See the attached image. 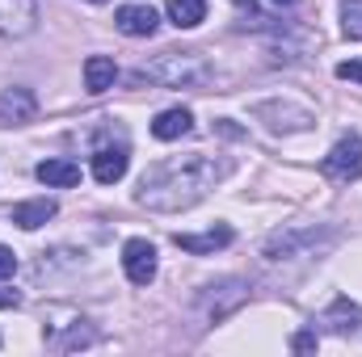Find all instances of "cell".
<instances>
[{"label": "cell", "instance_id": "7", "mask_svg": "<svg viewBox=\"0 0 362 357\" xmlns=\"http://www.w3.org/2000/svg\"><path fill=\"white\" fill-rule=\"evenodd\" d=\"M173 240H177L181 253L206 257V253H215V248H228V244H232V227H228V223H219V227H211V231H177Z\"/></svg>", "mask_w": 362, "mask_h": 357}, {"label": "cell", "instance_id": "12", "mask_svg": "<svg viewBox=\"0 0 362 357\" xmlns=\"http://www.w3.org/2000/svg\"><path fill=\"white\" fill-rule=\"evenodd\" d=\"M47 219H55V202H51V198H30V202L13 206V223H17L21 231H34V227H42Z\"/></svg>", "mask_w": 362, "mask_h": 357}, {"label": "cell", "instance_id": "2", "mask_svg": "<svg viewBox=\"0 0 362 357\" xmlns=\"http://www.w3.org/2000/svg\"><path fill=\"white\" fill-rule=\"evenodd\" d=\"M135 80H148L160 89H198L211 80V63L198 51H160L156 59L135 68Z\"/></svg>", "mask_w": 362, "mask_h": 357}, {"label": "cell", "instance_id": "16", "mask_svg": "<svg viewBox=\"0 0 362 357\" xmlns=\"http://www.w3.org/2000/svg\"><path fill=\"white\" fill-rule=\"evenodd\" d=\"M337 76H341V80H358L362 85V59H346V63H337Z\"/></svg>", "mask_w": 362, "mask_h": 357}, {"label": "cell", "instance_id": "4", "mask_svg": "<svg viewBox=\"0 0 362 357\" xmlns=\"http://www.w3.org/2000/svg\"><path fill=\"white\" fill-rule=\"evenodd\" d=\"M38 30V0H0V38H25Z\"/></svg>", "mask_w": 362, "mask_h": 357}, {"label": "cell", "instance_id": "19", "mask_svg": "<svg viewBox=\"0 0 362 357\" xmlns=\"http://www.w3.org/2000/svg\"><path fill=\"white\" fill-rule=\"evenodd\" d=\"M21 298H17V290H0V307H17Z\"/></svg>", "mask_w": 362, "mask_h": 357}, {"label": "cell", "instance_id": "18", "mask_svg": "<svg viewBox=\"0 0 362 357\" xmlns=\"http://www.w3.org/2000/svg\"><path fill=\"white\" fill-rule=\"evenodd\" d=\"M291 349H295V353H308V349H316V337H312V332H299V337L291 341Z\"/></svg>", "mask_w": 362, "mask_h": 357}, {"label": "cell", "instance_id": "8", "mask_svg": "<svg viewBox=\"0 0 362 357\" xmlns=\"http://www.w3.org/2000/svg\"><path fill=\"white\" fill-rule=\"evenodd\" d=\"M38 114V97L30 89H4L0 92V122L17 126V122H30Z\"/></svg>", "mask_w": 362, "mask_h": 357}, {"label": "cell", "instance_id": "1", "mask_svg": "<svg viewBox=\"0 0 362 357\" xmlns=\"http://www.w3.org/2000/svg\"><path fill=\"white\" fill-rule=\"evenodd\" d=\"M228 173H232V164L215 160L206 152L169 156V160L148 164V173L139 177V189H135V202L156 210V214H177V210L198 206Z\"/></svg>", "mask_w": 362, "mask_h": 357}, {"label": "cell", "instance_id": "3", "mask_svg": "<svg viewBox=\"0 0 362 357\" xmlns=\"http://www.w3.org/2000/svg\"><path fill=\"white\" fill-rule=\"evenodd\" d=\"M325 177H333V181H358L362 177V139L358 135H341L333 143V152L325 156Z\"/></svg>", "mask_w": 362, "mask_h": 357}, {"label": "cell", "instance_id": "17", "mask_svg": "<svg viewBox=\"0 0 362 357\" xmlns=\"http://www.w3.org/2000/svg\"><path fill=\"white\" fill-rule=\"evenodd\" d=\"M13 273H17V253L0 244V277H13Z\"/></svg>", "mask_w": 362, "mask_h": 357}, {"label": "cell", "instance_id": "6", "mask_svg": "<svg viewBox=\"0 0 362 357\" xmlns=\"http://www.w3.org/2000/svg\"><path fill=\"white\" fill-rule=\"evenodd\" d=\"M114 25H118L127 38H152L156 25H160V17H156L152 4H122V8L114 13Z\"/></svg>", "mask_w": 362, "mask_h": 357}, {"label": "cell", "instance_id": "14", "mask_svg": "<svg viewBox=\"0 0 362 357\" xmlns=\"http://www.w3.org/2000/svg\"><path fill=\"white\" fill-rule=\"evenodd\" d=\"M165 13H169V21L177 30H194V25L206 21V0H169Z\"/></svg>", "mask_w": 362, "mask_h": 357}, {"label": "cell", "instance_id": "21", "mask_svg": "<svg viewBox=\"0 0 362 357\" xmlns=\"http://www.w3.org/2000/svg\"><path fill=\"white\" fill-rule=\"evenodd\" d=\"M236 4H249V0H236Z\"/></svg>", "mask_w": 362, "mask_h": 357}, {"label": "cell", "instance_id": "10", "mask_svg": "<svg viewBox=\"0 0 362 357\" xmlns=\"http://www.w3.org/2000/svg\"><path fill=\"white\" fill-rule=\"evenodd\" d=\"M34 177L42 181V185H51V189H72V185H81V164L76 160H42L38 169H34Z\"/></svg>", "mask_w": 362, "mask_h": 357}, {"label": "cell", "instance_id": "9", "mask_svg": "<svg viewBox=\"0 0 362 357\" xmlns=\"http://www.w3.org/2000/svg\"><path fill=\"white\" fill-rule=\"evenodd\" d=\"M127 164H131L127 147H97V152H93V177L101 181V185L122 181L127 177Z\"/></svg>", "mask_w": 362, "mask_h": 357}, {"label": "cell", "instance_id": "15", "mask_svg": "<svg viewBox=\"0 0 362 357\" xmlns=\"http://www.w3.org/2000/svg\"><path fill=\"white\" fill-rule=\"evenodd\" d=\"M341 30L346 38L362 42V0H341Z\"/></svg>", "mask_w": 362, "mask_h": 357}, {"label": "cell", "instance_id": "11", "mask_svg": "<svg viewBox=\"0 0 362 357\" xmlns=\"http://www.w3.org/2000/svg\"><path fill=\"white\" fill-rule=\"evenodd\" d=\"M189 131H194V114H189L185 105L156 114V122H152V135H156V139H165V143H173V139L189 135Z\"/></svg>", "mask_w": 362, "mask_h": 357}, {"label": "cell", "instance_id": "20", "mask_svg": "<svg viewBox=\"0 0 362 357\" xmlns=\"http://www.w3.org/2000/svg\"><path fill=\"white\" fill-rule=\"evenodd\" d=\"M270 4H299V0H270Z\"/></svg>", "mask_w": 362, "mask_h": 357}, {"label": "cell", "instance_id": "13", "mask_svg": "<svg viewBox=\"0 0 362 357\" xmlns=\"http://www.w3.org/2000/svg\"><path fill=\"white\" fill-rule=\"evenodd\" d=\"M114 80H118V68H114L110 55H89V59H85V89L89 92L114 89Z\"/></svg>", "mask_w": 362, "mask_h": 357}, {"label": "cell", "instance_id": "5", "mask_svg": "<svg viewBox=\"0 0 362 357\" xmlns=\"http://www.w3.org/2000/svg\"><path fill=\"white\" fill-rule=\"evenodd\" d=\"M122 269H127V277H131V286H148L152 277H156V248L148 244V240H127L122 244Z\"/></svg>", "mask_w": 362, "mask_h": 357}]
</instances>
